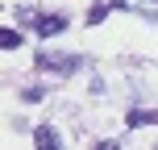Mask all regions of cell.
<instances>
[{"label": "cell", "mask_w": 158, "mask_h": 150, "mask_svg": "<svg viewBox=\"0 0 158 150\" xmlns=\"http://www.w3.org/2000/svg\"><path fill=\"white\" fill-rule=\"evenodd\" d=\"M29 25H33V33H38V38H58V33L71 25V17H63V13H46V17H29Z\"/></svg>", "instance_id": "obj_1"}, {"label": "cell", "mask_w": 158, "mask_h": 150, "mask_svg": "<svg viewBox=\"0 0 158 150\" xmlns=\"http://www.w3.org/2000/svg\"><path fill=\"white\" fill-rule=\"evenodd\" d=\"M79 63H83L79 54H38V67L54 71V75H71V71H79Z\"/></svg>", "instance_id": "obj_2"}, {"label": "cell", "mask_w": 158, "mask_h": 150, "mask_svg": "<svg viewBox=\"0 0 158 150\" xmlns=\"http://www.w3.org/2000/svg\"><path fill=\"white\" fill-rule=\"evenodd\" d=\"M108 8H117V4H108V0H100V4H92V13H87V25H100L104 17H108Z\"/></svg>", "instance_id": "obj_3"}, {"label": "cell", "mask_w": 158, "mask_h": 150, "mask_svg": "<svg viewBox=\"0 0 158 150\" xmlns=\"http://www.w3.org/2000/svg\"><path fill=\"white\" fill-rule=\"evenodd\" d=\"M0 46H4V50H17V46H21V33H17V29H4V33H0Z\"/></svg>", "instance_id": "obj_4"}, {"label": "cell", "mask_w": 158, "mask_h": 150, "mask_svg": "<svg viewBox=\"0 0 158 150\" xmlns=\"http://www.w3.org/2000/svg\"><path fill=\"white\" fill-rule=\"evenodd\" d=\"M38 142H42V146H58V134H54V129H46V125H42V129H38Z\"/></svg>", "instance_id": "obj_5"}]
</instances>
